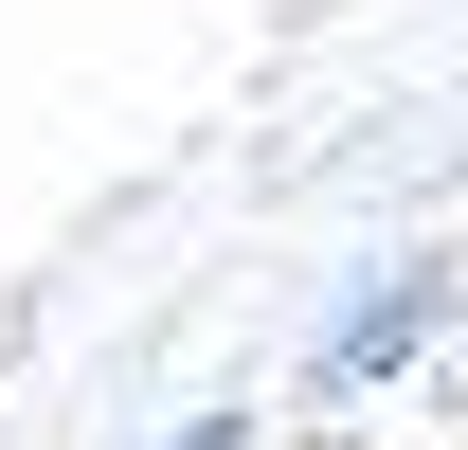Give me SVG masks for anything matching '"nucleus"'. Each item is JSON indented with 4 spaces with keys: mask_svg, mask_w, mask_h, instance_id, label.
I'll return each instance as SVG.
<instances>
[{
    "mask_svg": "<svg viewBox=\"0 0 468 450\" xmlns=\"http://www.w3.org/2000/svg\"><path fill=\"white\" fill-rule=\"evenodd\" d=\"M451 306H468V288H451V252H397V271H378L343 325L289 360V396H306V414H360V396L397 379V360H432V342H451Z\"/></svg>",
    "mask_w": 468,
    "mask_h": 450,
    "instance_id": "f257e3e1",
    "label": "nucleus"
},
{
    "mask_svg": "<svg viewBox=\"0 0 468 450\" xmlns=\"http://www.w3.org/2000/svg\"><path fill=\"white\" fill-rule=\"evenodd\" d=\"M378 450H468V342L451 360H397V433Z\"/></svg>",
    "mask_w": 468,
    "mask_h": 450,
    "instance_id": "f03ea898",
    "label": "nucleus"
}]
</instances>
